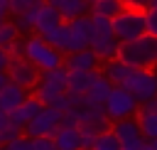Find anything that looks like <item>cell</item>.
Here are the masks:
<instances>
[{
	"label": "cell",
	"instance_id": "6da1fadb",
	"mask_svg": "<svg viewBox=\"0 0 157 150\" xmlns=\"http://www.w3.org/2000/svg\"><path fill=\"white\" fill-rule=\"evenodd\" d=\"M118 59L132 69H157V34H140L137 39L120 42Z\"/></svg>",
	"mask_w": 157,
	"mask_h": 150
},
{
	"label": "cell",
	"instance_id": "7a4b0ae2",
	"mask_svg": "<svg viewBox=\"0 0 157 150\" xmlns=\"http://www.w3.org/2000/svg\"><path fill=\"white\" fill-rule=\"evenodd\" d=\"M22 54L39 69V71H47V69H54V66H61L64 64V54L56 52L42 34H32L22 42Z\"/></svg>",
	"mask_w": 157,
	"mask_h": 150
},
{
	"label": "cell",
	"instance_id": "3957f363",
	"mask_svg": "<svg viewBox=\"0 0 157 150\" xmlns=\"http://www.w3.org/2000/svg\"><path fill=\"white\" fill-rule=\"evenodd\" d=\"M110 22H113V34L118 37V42H130V39H137L140 34L147 32L145 10L123 7L115 17H110Z\"/></svg>",
	"mask_w": 157,
	"mask_h": 150
},
{
	"label": "cell",
	"instance_id": "277c9868",
	"mask_svg": "<svg viewBox=\"0 0 157 150\" xmlns=\"http://www.w3.org/2000/svg\"><path fill=\"white\" fill-rule=\"evenodd\" d=\"M137 103H145L157 96V71L155 69H132V74L123 84Z\"/></svg>",
	"mask_w": 157,
	"mask_h": 150
},
{
	"label": "cell",
	"instance_id": "5b68a950",
	"mask_svg": "<svg viewBox=\"0 0 157 150\" xmlns=\"http://www.w3.org/2000/svg\"><path fill=\"white\" fill-rule=\"evenodd\" d=\"M5 74H7V79H10L12 84H20L22 89H34L37 81H39V69H37L25 54L10 57V59H7V66H5Z\"/></svg>",
	"mask_w": 157,
	"mask_h": 150
},
{
	"label": "cell",
	"instance_id": "8992f818",
	"mask_svg": "<svg viewBox=\"0 0 157 150\" xmlns=\"http://www.w3.org/2000/svg\"><path fill=\"white\" fill-rule=\"evenodd\" d=\"M137 106H140V103L135 101V96H132L125 86H113V91H110V96H108V101H105V113H108L110 120H120V118L135 116Z\"/></svg>",
	"mask_w": 157,
	"mask_h": 150
},
{
	"label": "cell",
	"instance_id": "52a82bcc",
	"mask_svg": "<svg viewBox=\"0 0 157 150\" xmlns=\"http://www.w3.org/2000/svg\"><path fill=\"white\" fill-rule=\"evenodd\" d=\"M110 130L118 135L120 140V150H142L145 145V138L140 133V123L137 118H120V120H113L110 123Z\"/></svg>",
	"mask_w": 157,
	"mask_h": 150
},
{
	"label": "cell",
	"instance_id": "ba28073f",
	"mask_svg": "<svg viewBox=\"0 0 157 150\" xmlns=\"http://www.w3.org/2000/svg\"><path fill=\"white\" fill-rule=\"evenodd\" d=\"M59 120H61V113L52 106H42V111L22 128L25 135L29 138H37V135H54L56 128H59Z\"/></svg>",
	"mask_w": 157,
	"mask_h": 150
},
{
	"label": "cell",
	"instance_id": "9c48e42d",
	"mask_svg": "<svg viewBox=\"0 0 157 150\" xmlns=\"http://www.w3.org/2000/svg\"><path fill=\"white\" fill-rule=\"evenodd\" d=\"M69 27H71V52H78V49H86L91 47L93 42V25H91V17L88 15H81V17H74L69 20Z\"/></svg>",
	"mask_w": 157,
	"mask_h": 150
},
{
	"label": "cell",
	"instance_id": "30bf717a",
	"mask_svg": "<svg viewBox=\"0 0 157 150\" xmlns=\"http://www.w3.org/2000/svg\"><path fill=\"white\" fill-rule=\"evenodd\" d=\"M110 123H113V120L108 118L105 106H86V108L78 111V125H86V128H91V130H96V133L108 130Z\"/></svg>",
	"mask_w": 157,
	"mask_h": 150
},
{
	"label": "cell",
	"instance_id": "8fae6325",
	"mask_svg": "<svg viewBox=\"0 0 157 150\" xmlns=\"http://www.w3.org/2000/svg\"><path fill=\"white\" fill-rule=\"evenodd\" d=\"M42 106H44V103H42L37 96H32V93H29V96H27V98L15 108V111H10V113H7V116H10V123H12V125H17V128H25V125H27V123H29V120L42 111Z\"/></svg>",
	"mask_w": 157,
	"mask_h": 150
},
{
	"label": "cell",
	"instance_id": "7c38bea8",
	"mask_svg": "<svg viewBox=\"0 0 157 150\" xmlns=\"http://www.w3.org/2000/svg\"><path fill=\"white\" fill-rule=\"evenodd\" d=\"M64 66L69 71H96L98 69V59L91 52V47H86V49H78V52L64 54Z\"/></svg>",
	"mask_w": 157,
	"mask_h": 150
},
{
	"label": "cell",
	"instance_id": "4fadbf2b",
	"mask_svg": "<svg viewBox=\"0 0 157 150\" xmlns=\"http://www.w3.org/2000/svg\"><path fill=\"white\" fill-rule=\"evenodd\" d=\"M61 22V15H59V10L54 7V5H49L47 0H42L39 2V10H37V22H34V32L37 34H49L56 25Z\"/></svg>",
	"mask_w": 157,
	"mask_h": 150
},
{
	"label": "cell",
	"instance_id": "5bb4252c",
	"mask_svg": "<svg viewBox=\"0 0 157 150\" xmlns=\"http://www.w3.org/2000/svg\"><path fill=\"white\" fill-rule=\"evenodd\" d=\"M118 47H120V42H118L115 34H96L93 42H91V52L96 54V59L101 64L108 61V59H115L118 57Z\"/></svg>",
	"mask_w": 157,
	"mask_h": 150
},
{
	"label": "cell",
	"instance_id": "9a60e30c",
	"mask_svg": "<svg viewBox=\"0 0 157 150\" xmlns=\"http://www.w3.org/2000/svg\"><path fill=\"white\" fill-rule=\"evenodd\" d=\"M110 91H113V84L101 71H96V76H93V81H91V86L86 91V103L88 106H105Z\"/></svg>",
	"mask_w": 157,
	"mask_h": 150
},
{
	"label": "cell",
	"instance_id": "2e32d148",
	"mask_svg": "<svg viewBox=\"0 0 157 150\" xmlns=\"http://www.w3.org/2000/svg\"><path fill=\"white\" fill-rule=\"evenodd\" d=\"M27 96H29L27 89H22L20 84H12V81L7 79V84L0 89V108H2L5 113H10V111H15Z\"/></svg>",
	"mask_w": 157,
	"mask_h": 150
},
{
	"label": "cell",
	"instance_id": "e0dca14e",
	"mask_svg": "<svg viewBox=\"0 0 157 150\" xmlns=\"http://www.w3.org/2000/svg\"><path fill=\"white\" fill-rule=\"evenodd\" d=\"M44 39H47L56 52H61V54H71V27H69L66 20H61L49 34H44Z\"/></svg>",
	"mask_w": 157,
	"mask_h": 150
},
{
	"label": "cell",
	"instance_id": "ac0fdd59",
	"mask_svg": "<svg viewBox=\"0 0 157 150\" xmlns=\"http://www.w3.org/2000/svg\"><path fill=\"white\" fill-rule=\"evenodd\" d=\"M101 74L113 84V86H123L125 84V79L132 74V66H128L123 59H108V61H103V69H101Z\"/></svg>",
	"mask_w": 157,
	"mask_h": 150
},
{
	"label": "cell",
	"instance_id": "d6986e66",
	"mask_svg": "<svg viewBox=\"0 0 157 150\" xmlns=\"http://www.w3.org/2000/svg\"><path fill=\"white\" fill-rule=\"evenodd\" d=\"M49 5H54L61 15V20H74V17H81V15H88L91 5L86 0H47Z\"/></svg>",
	"mask_w": 157,
	"mask_h": 150
},
{
	"label": "cell",
	"instance_id": "ffe728a7",
	"mask_svg": "<svg viewBox=\"0 0 157 150\" xmlns=\"http://www.w3.org/2000/svg\"><path fill=\"white\" fill-rule=\"evenodd\" d=\"M54 143H56V150H81L78 128L59 125V128H56V133H54Z\"/></svg>",
	"mask_w": 157,
	"mask_h": 150
},
{
	"label": "cell",
	"instance_id": "44dd1931",
	"mask_svg": "<svg viewBox=\"0 0 157 150\" xmlns=\"http://www.w3.org/2000/svg\"><path fill=\"white\" fill-rule=\"evenodd\" d=\"M135 118H137V123H140L142 138H145V140H155V138H157V111H147V108L137 106Z\"/></svg>",
	"mask_w": 157,
	"mask_h": 150
},
{
	"label": "cell",
	"instance_id": "7402d4cb",
	"mask_svg": "<svg viewBox=\"0 0 157 150\" xmlns=\"http://www.w3.org/2000/svg\"><path fill=\"white\" fill-rule=\"evenodd\" d=\"M61 93H64V89H59V86H54V84H49V81H44V79H39L37 86L32 89V96H37L44 106H52Z\"/></svg>",
	"mask_w": 157,
	"mask_h": 150
},
{
	"label": "cell",
	"instance_id": "603a6c76",
	"mask_svg": "<svg viewBox=\"0 0 157 150\" xmlns=\"http://www.w3.org/2000/svg\"><path fill=\"white\" fill-rule=\"evenodd\" d=\"M98 71V69H96ZM96 71H69V81H66V89L69 91H78V93H86Z\"/></svg>",
	"mask_w": 157,
	"mask_h": 150
},
{
	"label": "cell",
	"instance_id": "cb8c5ba5",
	"mask_svg": "<svg viewBox=\"0 0 157 150\" xmlns=\"http://www.w3.org/2000/svg\"><path fill=\"white\" fill-rule=\"evenodd\" d=\"M39 2H42V0H39ZM39 2H37V5H32V7H27L25 12L15 15V25H17V30H20V32H29V30H34V22H37V10H39Z\"/></svg>",
	"mask_w": 157,
	"mask_h": 150
},
{
	"label": "cell",
	"instance_id": "d4e9b609",
	"mask_svg": "<svg viewBox=\"0 0 157 150\" xmlns=\"http://www.w3.org/2000/svg\"><path fill=\"white\" fill-rule=\"evenodd\" d=\"M120 10H123V2H120V0H96V2H91V12H93V15L115 17Z\"/></svg>",
	"mask_w": 157,
	"mask_h": 150
},
{
	"label": "cell",
	"instance_id": "484cf974",
	"mask_svg": "<svg viewBox=\"0 0 157 150\" xmlns=\"http://www.w3.org/2000/svg\"><path fill=\"white\" fill-rule=\"evenodd\" d=\"M93 150H120V140L118 135L108 128V130H101L96 135V143H93Z\"/></svg>",
	"mask_w": 157,
	"mask_h": 150
},
{
	"label": "cell",
	"instance_id": "4316f807",
	"mask_svg": "<svg viewBox=\"0 0 157 150\" xmlns=\"http://www.w3.org/2000/svg\"><path fill=\"white\" fill-rule=\"evenodd\" d=\"M88 17H91V25H93V34H113V22H110V17H105V15H93V12H88Z\"/></svg>",
	"mask_w": 157,
	"mask_h": 150
},
{
	"label": "cell",
	"instance_id": "83f0119b",
	"mask_svg": "<svg viewBox=\"0 0 157 150\" xmlns=\"http://www.w3.org/2000/svg\"><path fill=\"white\" fill-rule=\"evenodd\" d=\"M20 37V30H17V25L15 22H10V20H5L2 25H0V47H7L10 42H15Z\"/></svg>",
	"mask_w": 157,
	"mask_h": 150
},
{
	"label": "cell",
	"instance_id": "f1b7e54d",
	"mask_svg": "<svg viewBox=\"0 0 157 150\" xmlns=\"http://www.w3.org/2000/svg\"><path fill=\"white\" fill-rule=\"evenodd\" d=\"M96 130L86 128V125H78V138H81V150H93V143H96Z\"/></svg>",
	"mask_w": 157,
	"mask_h": 150
},
{
	"label": "cell",
	"instance_id": "f546056e",
	"mask_svg": "<svg viewBox=\"0 0 157 150\" xmlns=\"http://www.w3.org/2000/svg\"><path fill=\"white\" fill-rule=\"evenodd\" d=\"M32 150H56L54 135H37V138H32Z\"/></svg>",
	"mask_w": 157,
	"mask_h": 150
},
{
	"label": "cell",
	"instance_id": "4dcf8cb0",
	"mask_svg": "<svg viewBox=\"0 0 157 150\" xmlns=\"http://www.w3.org/2000/svg\"><path fill=\"white\" fill-rule=\"evenodd\" d=\"M145 22H147V32L157 34V0L150 7H145Z\"/></svg>",
	"mask_w": 157,
	"mask_h": 150
},
{
	"label": "cell",
	"instance_id": "1f68e13d",
	"mask_svg": "<svg viewBox=\"0 0 157 150\" xmlns=\"http://www.w3.org/2000/svg\"><path fill=\"white\" fill-rule=\"evenodd\" d=\"M66 101H69V108H86V93H78V91H69L66 89Z\"/></svg>",
	"mask_w": 157,
	"mask_h": 150
},
{
	"label": "cell",
	"instance_id": "d6a6232c",
	"mask_svg": "<svg viewBox=\"0 0 157 150\" xmlns=\"http://www.w3.org/2000/svg\"><path fill=\"white\" fill-rule=\"evenodd\" d=\"M59 125H66V128H78V108H66V111L61 113Z\"/></svg>",
	"mask_w": 157,
	"mask_h": 150
},
{
	"label": "cell",
	"instance_id": "836d02e7",
	"mask_svg": "<svg viewBox=\"0 0 157 150\" xmlns=\"http://www.w3.org/2000/svg\"><path fill=\"white\" fill-rule=\"evenodd\" d=\"M7 150H32V138L22 133V135H17L15 140L7 143Z\"/></svg>",
	"mask_w": 157,
	"mask_h": 150
},
{
	"label": "cell",
	"instance_id": "e575fe53",
	"mask_svg": "<svg viewBox=\"0 0 157 150\" xmlns=\"http://www.w3.org/2000/svg\"><path fill=\"white\" fill-rule=\"evenodd\" d=\"M39 0H10V12L12 15H20V12H25L27 7H32V5H37Z\"/></svg>",
	"mask_w": 157,
	"mask_h": 150
},
{
	"label": "cell",
	"instance_id": "d590c367",
	"mask_svg": "<svg viewBox=\"0 0 157 150\" xmlns=\"http://www.w3.org/2000/svg\"><path fill=\"white\" fill-rule=\"evenodd\" d=\"M123 2V7H135V10H145V7H150L155 0H120Z\"/></svg>",
	"mask_w": 157,
	"mask_h": 150
},
{
	"label": "cell",
	"instance_id": "8d00e7d4",
	"mask_svg": "<svg viewBox=\"0 0 157 150\" xmlns=\"http://www.w3.org/2000/svg\"><path fill=\"white\" fill-rule=\"evenodd\" d=\"M5 49H7V54H10V57H20V54H22V42H20V39H15V42H10Z\"/></svg>",
	"mask_w": 157,
	"mask_h": 150
},
{
	"label": "cell",
	"instance_id": "74e56055",
	"mask_svg": "<svg viewBox=\"0 0 157 150\" xmlns=\"http://www.w3.org/2000/svg\"><path fill=\"white\" fill-rule=\"evenodd\" d=\"M12 12H10V0H0V25L10 17Z\"/></svg>",
	"mask_w": 157,
	"mask_h": 150
},
{
	"label": "cell",
	"instance_id": "f35d334b",
	"mask_svg": "<svg viewBox=\"0 0 157 150\" xmlns=\"http://www.w3.org/2000/svg\"><path fill=\"white\" fill-rule=\"evenodd\" d=\"M7 59H10L7 49H5V47H0V71H5V66H7Z\"/></svg>",
	"mask_w": 157,
	"mask_h": 150
},
{
	"label": "cell",
	"instance_id": "ab89813d",
	"mask_svg": "<svg viewBox=\"0 0 157 150\" xmlns=\"http://www.w3.org/2000/svg\"><path fill=\"white\" fill-rule=\"evenodd\" d=\"M7 125H10V116H7L5 111H0V130H5Z\"/></svg>",
	"mask_w": 157,
	"mask_h": 150
},
{
	"label": "cell",
	"instance_id": "60d3db41",
	"mask_svg": "<svg viewBox=\"0 0 157 150\" xmlns=\"http://www.w3.org/2000/svg\"><path fill=\"white\" fill-rule=\"evenodd\" d=\"M5 84H7V74H5V71H0V89H2Z\"/></svg>",
	"mask_w": 157,
	"mask_h": 150
},
{
	"label": "cell",
	"instance_id": "b9f144b4",
	"mask_svg": "<svg viewBox=\"0 0 157 150\" xmlns=\"http://www.w3.org/2000/svg\"><path fill=\"white\" fill-rule=\"evenodd\" d=\"M142 150H155V145H152V140H145V145H142Z\"/></svg>",
	"mask_w": 157,
	"mask_h": 150
},
{
	"label": "cell",
	"instance_id": "7bdbcfd3",
	"mask_svg": "<svg viewBox=\"0 0 157 150\" xmlns=\"http://www.w3.org/2000/svg\"><path fill=\"white\" fill-rule=\"evenodd\" d=\"M152 145H155V150H157V138H155V140H152Z\"/></svg>",
	"mask_w": 157,
	"mask_h": 150
},
{
	"label": "cell",
	"instance_id": "ee69618b",
	"mask_svg": "<svg viewBox=\"0 0 157 150\" xmlns=\"http://www.w3.org/2000/svg\"><path fill=\"white\" fill-rule=\"evenodd\" d=\"M86 2H88V5H91V2H96V0H86Z\"/></svg>",
	"mask_w": 157,
	"mask_h": 150
},
{
	"label": "cell",
	"instance_id": "f6af8a7d",
	"mask_svg": "<svg viewBox=\"0 0 157 150\" xmlns=\"http://www.w3.org/2000/svg\"><path fill=\"white\" fill-rule=\"evenodd\" d=\"M155 71H157V69H155Z\"/></svg>",
	"mask_w": 157,
	"mask_h": 150
}]
</instances>
